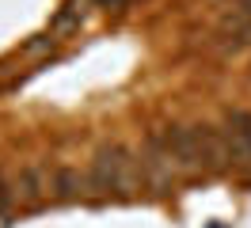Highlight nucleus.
Returning <instances> with one entry per match:
<instances>
[{
    "instance_id": "1",
    "label": "nucleus",
    "mask_w": 251,
    "mask_h": 228,
    "mask_svg": "<svg viewBox=\"0 0 251 228\" xmlns=\"http://www.w3.org/2000/svg\"><path fill=\"white\" fill-rule=\"evenodd\" d=\"M133 175H137V164L129 160V152H126V149H118V145H114V149H99V152H95L92 186L126 194V190L133 186Z\"/></svg>"
},
{
    "instance_id": "2",
    "label": "nucleus",
    "mask_w": 251,
    "mask_h": 228,
    "mask_svg": "<svg viewBox=\"0 0 251 228\" xmlns=\"http://www.w3.org/2000/svg\"><path fill=\"white\" fill-rule=\"evenodd\" d=\"M53 190H57V198H76L80 190H84V179H80V171H73V167L57 171V175H53Z\"/></svg>"
}]
</instances>
